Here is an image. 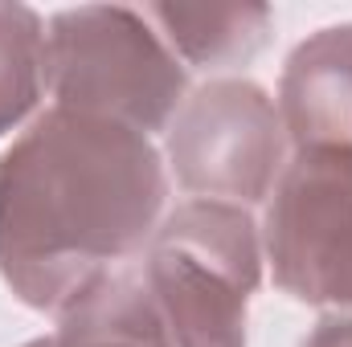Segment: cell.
<instances>
[{"label":"cell","instance_id":"cell-1","mask_svg":"<svg viewBox=\"0 0 352 347\" xmlns=\"http://www.w3.org/2000/svg\"><path fill=\"white\" fill-rule=\"evenodd\" d=\"M168 176L156 143L123 123L41 110L0 156V278L41 315L74 298L160 229Z\"/></svg>","mask_w":352,"mask_h":347},{"label":"cell","instance_id":"cell-2","mask_svg":"<svg viewBox=\"0 0 352 347\" xmlns=\"http://www.w3.org/2000/svg\"><path fill=\"white\" fill-rule=\"evenodd\" d=\"M45 90L62 110L123 123L152 139L184 106L188 70L144 12L78 4L45 25Z\"/></svg>","mask_w":352,"mask_h":347},{"label":"cell","instance_id":"cell-3","mask_svg":"<svg viewBox=\"0 0 352 347\" xmlns=\"http://www.w3.org/2000/svg\"><path fill=\"white\" fill-rule=\"evenodd\" d=\"M140 274L173 347H246V307L263 282V237L242 204H176L152 233Z\"/></svg>","mask_w":352,"mask_h":347},{"label":"cell","instance_id":"cell-4","mask_svg":"<svg viewBox=\"0 0 352 347\" xmlns=\"http://www.w3.org/2000/svg\"><path fill=\"white\" fill-rule=\"evenodd\" d=\"M274 286L307 307H352V147H299L266 196Z\"/></svg>","mask_w":352,"mask_h":347},{"label":"cell","instance_id":"cell-5","mask_svg":"<svg viewBox=\"0 0 352 347\" xmlns=\"http://www.w3.org/2000/svg\"><path fill=\"white\" fill-rule=\"evenodd\" d=\"M168 164L197 200L258 204L283 172L287 131L274 98L250 78H213L168 123Z\"/></svg>","mask_w":352,"mask_h":347},{"label":"cell","instance_id":"cell-6","mask_svg":"<svg viewBox=\"0 0 352 347\" xmlns=\"http://www.w3.org/2000/svg\"><path fill=\"white\" fill-rule=\"evenodd\" d=\"M274 106L295 152L352 147V25H328L295 45Z\"/></svg>","mask_w":352,"mask_h":347},{"label":"cell","instance_id":"cell-7","mask_svg":"<svg viewBox=\"0 0 352 347\" xmlns=\"http://www.w3.org/2000/svg\"><path fill=\"white\" fill-rule=\"evenodd\" d=\"M25 347H173L140 270L98 278L58 315V331Z\"/></svg>","mask_w":352,"mask_h":347},{"label":"cell","instance_id":"cell-8","mask_svg":"<svg viewBox=\"0 0 352 347\" xmlns=\"http://www.w3.org/2000/svg\"><path fill=\"white\" fill-rule=\"evenodd\" d=\"M148 21H156L164 45L184 66L226 70L250 62L270 37L266 4H148Z\"/></svg>","mask_w":352,"mask_h":347},{"label":"cell","instance_id":"cell-9","mask_svg":"<svg viewBox=\"0 0 352 347\" xmlns=\"http://www.w3.org/2000/svg\"><path fill=\"white\" fill-rule=\"evenodd\" d=\"M45 90V25L37 8L0 0V135L21 127Z\"/></svg>","mask_w":352,"mask_h":347},{"label":"cell","instance_id":"cell-10","mask_svg":"<svg viewBox=\"0 0 352 347\" xmlns=\"http://www.w3.org/2000/svg\"><path fill=\"white\" fill-rule=\"evenodd\" d=\"M299 347H352V311H332V315H324V319L307 331V339Z\"/></svg>","mask_w":352,"mask_h":347}]
</instances>
